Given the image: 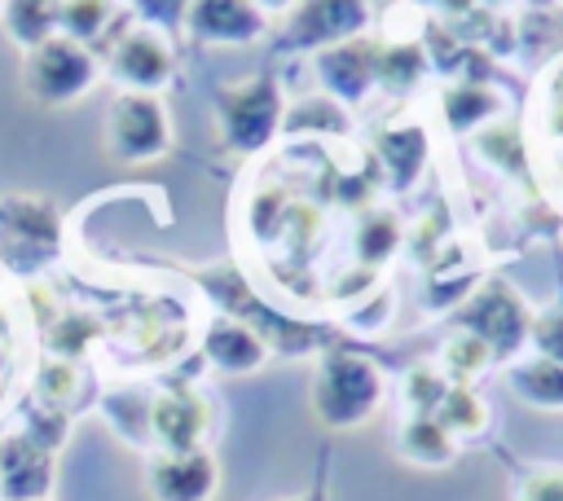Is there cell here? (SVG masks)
I'll list each match as a JSON object with an SVG mask.
<instances>
[{
  "instance_id": "4",
  "label": "cell",
  "mask_w": 563,
  "mask_h": 501,
  "mask_svg": "<svg viewBox=\"0 0 563 501\" xmlns=\"http://www.w3.org/2000/svg\"><path fill=\"white\" fill-rule=\"evenodd\" d=\"M110 158L119 163H150L163 158L172 145V119L158 92H119L110 101L106 114V132H101Z\"/></svg>"
},
{
  "instance_id": "14",
  "label": "cell",
  "mask_w": 563,
  "mask_h": 501,
  "mask_svg": "<svg viewBox=\"0 0 563 501\" xmlns=\"http://www.w3.org/2000/svg\"><path fill=\"white\" fill-rule=\"evenodd\" d=\"M0 229L9 250L13 242H22V255H53L57 246V215L48 202H35V198H9L0 207Z\"/></svg>"
},
{
  "instance_id": "29",
  "label": "cell",
  "mask_w": 563,
  "mask_h": 501,
  "mask_svg": "<svg viewBox=\"0 0 563 501\" xmlns=\"http://www.w3.org/2000/svg\"><path fill=\"white\" fill-rule=\"evenodd\" d=\"M290 501H321V492H303V497H290Z\"/></svg>"
},
{
  "instance_id": "25",
  "label": "cell",
  "mask_w": 563,
  "mask_h": 501,
  "mask_svg": "<svg viewBox=\"0 0 563 501\" xmlns=\"http://www.w3.org/2000/svg\"><path fill=\"white\" fill-rule=\"evenodd\" d=\"M132 4H136V13L145 18V26H158V31H163L167 22L185 18L194 0H132Z\"/></svg>"
},
{
  "instance_id": "19",
  "label": "cell",
  "mask_w": 563,
  "mask_h": 501,
  "mask_svg": "<svg viewBox=\"0 0 563 501\" xmlns=\"http://www.w3.org/2000/svg\"><path fill=\"white\" fill-rule=\"evenodd\" d=\"M114 18H119L114 0H57V31L79 40V44L97 40L101 31H110Z\"/></svg>"
},
{
  "instance_id": "1",
  "label": "cell",
  "mask_w": 563,
  "mask_h": 501,
  "mask_svg": "<svg viewBox=\"0 0 563 501\" xmlns=\"http://www.w3.org/2000/svg\"><path fill=\"white\" fill-rule=\"evenodd\" d=\"M308 400H312L317 422H325L330 431L361 426L383 400V374L374 369V360H365L356 352H330V356H321V365L312 374Z\"/></svg>"
},
{
  "instance_id": "20",
  "label": "cell",
  "mask_w": 563,
  "mask_h": 501,
  "mask_svg": "<svg viewBox=\"0 0 563 501\" xmlns=\"http://www.w3.org/2000/svg\"><path fill=\"white\" fill-rule=\"evenodd\" d=\"M431 417H435L449 435H475V431H484L488 409H484V400H479L471 387H449L444 400H440V409H435Z\"/></svg>"
},
{
  "instance_id": "27",
  "label": "cell",
  "mask_w": 563,
  "mask_h": 501,
  "mask_svg": "<svg viewBox=\"0 0 563 501\" xmlns=\"http://www.w3.org/2000/svg\"><path fill=\"white\" fill-rule=\"evenodd\" d=\"M537 343H541V356L563 365V308H554L550 316L537 321Z\"/></svg>"
},
{
  "instance_id": "10",
  "label": "cell",
  "mask_w": 563,
  "mask_h": 501,
  "mask_svg": "<svg viewBox=\"0 0 563 501\" xmlns=\"http://www.w3.org/2000/svg\"><path fill=\"white\" fill-rule=\"evenodd\" d=\"M53 483V461L35 435L0 439V497L4 501H44Z\"/></svg>"
},
{
  "instance_id": "2",
  "label": "cell",
  "mask_w": 563,
  "mask_h": 501,
  "mask_svg": "<svg viewBox=\"0 0 563 501\" xmlns=\"http://www.w3.org/2000/svg\"><path fill=\"white\" fill-rule=\"evenodd\" d=\"M97 79V57L88 44L70 35H48L22 57V88L44 105H70L79 101Z\"/></svg>"
},
{
  "instance_id": "23",
  "label": "cell",
  "mask_w": 563,
  "mask_h": 501,
  "mask_svg": "<svg viewBox=\"0 0 563 501\" xmlns=\"http://www.w3.org/2000/svg\"><path fill=\"white\" fill-rule=\"evenodd\" d=\"M444 391H449L444 378H440L435 369H427V365L409 369V378H405V404L413 409V417H431V413L440 409Z\"/></svg>"
},
{
  "instance_id": "9",
  "label": "cell",
  "mask_w": 563,
  "mask_h": 501,
  "mask_svg": "<svg viewBox=\"0 0 563 501\" xmlns=\"http://www.w3.org/2000/svg\"><path fill=\"white\" fill-rule=\"evenodd\" d=\"M185 26L202 44H251L264 35L268 18L255 9V0H194Z\"/></svg>"
},
{
  "instance_id": "7",
  "label": "cell",
  "mask_w": 563,
  "mask_h": 501,
  "mask_svg": "<svg viewBox=\"0 0 563 501\" xmlns=\"http://www.w3.org/2000/svg\"><path fill=\"white\" fill-rule=\"evenodd\" d=\"M145 488L154 501H211L220 488V466L202 448L163 453L145 470Z\"/></svg>"
},
{
  "instance_id": "30",
  "label": "cell",
  "mask_w": 563,
  "mask_h": 501,
  "mask_svg": "<svg viewBox=\"0 0 563 501\" xmlns=\"http://www.w3.org/2000/svg\"><path fill=\"white\" fill-rule=\"evenodd\" d=\"M440 4H457V0H440Z\"/></svg>"
},
{
  "instance_id": "21",
  "label": "cell",
  "mask_w": 563,
  "mask_h": 501,
  "mask_svg": "<svg viewBox=\"0 0 563 501\" xmlns=\"http://www.w3.org/2000/svg\"><path fill=\"white\" fill-rule=\"evenodd\" d=\"M440 105H444V119L453 127H471V123H484L497 110V97L488 88H479V84H457V88L444 92Z\"/></svg>"
},
{
  "instance_id": "26",
  "label": "cell",
  "mask_w": 563,
  "mask_h": 501,
  "mask_svg": "<svg viewBox=\"0 0 563 501\" xmlns=\"http://www.w3.org/2000/svg\"><path fill=\"white\" fill-rule=\"evenodd\" d=\"M519 501H563V470H532Z\"/></svg>"
},
{
  "instance_id": "16",
  "label": "cell",
  "mask_w": 563,
  "mask_h": 501,
  "mask_svg": "<svg viewBox=\"0 0 563 501\" xmlns=\"http://www.w3.org/2000/svg\"><path fill=\"white\" fill-rule=\"evenodd\" d=\"M510 387H515L528 404L563 409V365L550 360V356H537V360L515 365V369H510Z\"/></svg>"
},
{
  "instance_id": "15",
  "label": "cell",
  "mask_w": 563,
  "mask_h": 501,
  "mask_svg": "<svg viewBox=\"0 0 563 501\" xmlns=\"http://www.w3.org/2000/svg\"><path fill=\"white\" fill-rule=\"evenodd\" d=\"M0 22L4 35L22 53H31L48 35H57V0H0Z\"/></svg>"
},
{
  "instance_id": "5",
  "label": "cell",
  "mask_w": 563,
  "mask_h": 501,
  "mask_svg": "<svg viewBox=\"0 0 563 501\" xmlns=\"http://www.w3.org/2000/svg\"><path fill=\"white\" fill-rule=\"evenodd\" d=\"M172 44L158 26H123L114 40H110V53H106V70L114 84H123V92H158L167 79H172Z\"/></svg>"
},
{
  "instance_id": "11",
  "label": "cell",
  "mask_w": 563,
  "mask_h": 501,
  "mask_svg": "<svg viewBox=\"0 0 563 501\" xmlns=\"http://www.w3.org/2000/svg\"><path fill=\"white\" fill-rule=\"evenodd\" d=\"M317 79L325 92H339L343 101H361L365 88L378 79V48L365 40H343V44L317 48Z\"/></svg>"
},
{
  "instance_id": "22",
  "label": "cell",
  "mask_w": 563,
  "mask_h": 501,
  "mask_svg": "<svg viewBox=\"0 0 563 501\" xmlns=\"http://www.w3.org/2000/svg\"><path fill=\"white\" fill-rule=\"evenodd\" d=\"M493 360V352L471 334V330H462V334H453L449 343H444V369L457 378V382H466V378H475L484 365Z\"/></svg>"
},
{
  "instance_id": "8",
  "label": "cell",
  "mask_w": 563,
  "mask_h": 501,
  "mask_svg": "<svg viewBox=\"0 0 563 501\" xmlns=\"http://www.w3.org/2000/svg\"><path fill=\"white\" fill-rule=\"evenodd\" d=\"M466 330L497 356V352L519 347V338L528 334V312H523V303H519L515 290H506V286H484V290L471 299V308H466Z\"/></svg>"
},
{
  "instance_id": "24",
  "label": "cell",
  "mask_w": 563,
  "mask_h": 501,
  "mask_svg": "<svg viewBox=\"0 0 563 501\" xmlns=\"http://www.w3.org/2000/svg\"><path fill=\"white\" fill-rule=\"evenodd\" d=\"M396 237H400L396 220H391V215H374V220H365V229H361V250H365L369 259H378V255H387V250L396 246Z\"/></svg>"
},
{
  "instance_id": "18",
  "label": "cell",
  "mask_w": 563,
  "mask_h": 501,
  "mask_svg": "<svg viewBox=\"0 0 563 501\" xmlns=\"http://www.w3.org/2000/svg\"><path fill=\"white\" fill-rule=\"evenodd\" d=\"M378 154H383V167L396 176V185H409L427 158V136L418 127H387L378 136Z\"/></svg>"
},
{
  "instance_id": "13",
  "label": "cell",
  "mask_w": 563,
  "mask_h": 501,
  "mask_svg": "<svg viewBox=\"0 0 563 501\" xmlns=\"http://www.w3.org/2000/svg\"><path fill=\"white\" fill-rule=\"evenodd\" d=\"M202 352H207V360H211L216 369H224V374H251V369H260L264 356H268L264 338H260L251 325L233 321V316H220V321L207 325Z\"/></svg>"
},
{
  "instance_id": "6",
  "label": "cell",
  "mask_w": 563,
  "mask_h": 501,
  "mask_svg": "<svg viewBox=\"0 0 563 501\" xmlns=\"http://www.w3.org/2000/svg\"><path fill=\"white\" fill-rule=\"evenodd\" d=\"M365 22H369L365 0H299L286 18L282 40L290 48H330V44L356 40Z\"/></svg>"
},
{
  "instance_id": "12",
  "label": "cell",
  "mask_w": 563,
  "mask_h": 501,
  "mask_svg": "<svg viewBox=\"0 0 563 501\" xmlns=\"http://www.w3.org/2000/svg\"><path fill=\"white\" fill-rule=\"evenodd\" d=\"M207 400L189 387H176V391H163L150 409V422H154V435L167 444V453H180V448H198L202 431H207Z\"/></svg>"
},
{
  "instance_id": "3",
  "label": "cell",
  "mask_w": 563,
  "mask_h": 501,
  "mask_svg": "<svg viewBox=\"0 0 563 501\" xmlns=\"http://www.w3.org/2000/svg\"><path fill=\"white\" fill-rule=\"evenodd\" d=\"M216 114H220V141L233 154H255L273 141L282 123V92L273 79H246V84H224L211 92Z\"/></svg>"
},
{
  "instance_id": "28",
  "label": "cell",
  "mask_w": 563,
  "mask_h": 501,
  "mask_svg": "<svg viewBox=\"0 0 563 501\" xmlns=\"http://www.w3.org/2000/svg\"><path fill=\"white\" fill-rule=\"evenodd\" d=\"M295 4H299V0H255V9H260L264 18H268V13H290Z\"/></svg>"
},
{
  "instance_id": "17",
  "label": "cell",
  "mask_w": 563,
  "mask_h": 501,
  "mask_svg": "<svg viewBox=\"0 0 563 501\" xmlns=\"http://www.w3.org/2000/svg\"><path fill=\"white\" fill-rule=\"evenodd\" d=\"M400 453L413 466H444L453 457V435L435 417H409L400 426Z\"/></svg>"
}]
</instances>
